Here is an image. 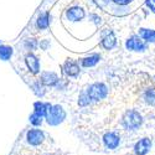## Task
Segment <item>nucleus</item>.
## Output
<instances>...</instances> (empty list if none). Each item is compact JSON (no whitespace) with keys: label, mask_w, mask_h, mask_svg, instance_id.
Returning <instances> with one entry per match:
<instances>
[{"label":"nucleus","mask_w":155,"mask_h":155,"mask_svg":"<svg viewBox=\"0 0 155 155\" xmlns=\"http://www.w3.org/2000/svg\"><path fill=\"white\" fill-rule=\"evenodd\" d=\"M67 117V113L64 110V108L60 104H52L47 110V114L45 117V120L48 125L51 127H57L62 124Z\"/></svg>","instance_id":"1"},{"label":"nucleus","mask_w":155,"mask_h":155,"mask_svg":"<svg viewBox=\"0 0 155 155\" xmlns=\"http://www.w3.org/2000/svg\"><path fill=\"white\" fill-rule=\"evenodd\" d=\"M143 123V117L138 110L129 109L124 113L122 118V125L127 130H135Z\"/></svg>","instance_id":"2"},{"label":"nucleus","mask_w":155,"mask_h":155,"mask_svg":"<svg viewBox=\"0 0 155 155\" xmlns=\"http://www.w3.org/2000/svg\"><path fill=\"white\" fill-rule=\"evenodd\" d=\"M86 91L89 96V98L92 99V102H99L102 99H104L108 96V86L103 82H94L92 84H89Z\"/></svg>","instance_id":"3"},{"label":"nucleus","mask_w":155,"mask_h":155,"mask_svg":"<svg viewBox=\"0 0 155 155\" xmlns=\"http://www.w3.org/2000/svg\"><path fill=\"white\" fill-rule=\"evenodd\" d=\"M81 68L80 62L73 58H67L62 64V72L68 78H77L81 74Z\"/></svg>","instance_id":"4"},{"label":"nucleus","mask_w":155,"mask_h":155,"mask_svg":"<svg viewBox=\"0 0 155 155\" xmlns=\"http://www.w3.org/2000/svg\"><path fill=\"white\" fill-rule=\"evenodd\" d=\"M64 18L70 22H80L86 18V10L80 5H72L64 11Z\"/></svg>","instance_id":"5"},{"label":"nucleus","mask_w":155,"mask_h":155,"mask_svg":"<svg viewBox=\"0 0 155 155\" xmlns=\"http://www.w3.org/2000/svg\"><path fill=\"white\" fill-rule=\"evenodd\" d=\"M45 139H46L45 133L41 130V129H38L36 127L29 129L28 133H26V141H28V144H30L31 147L41 145L45 141Z\"/></svg>","instance_id":"6"},{"label":"nucleus","mask_w":155,"mask_h":155,"mask_svg":"<svg viewBox=\"0 0 155 155\" xmlns=\"http://www.w3.org/2000/svg\"><path fill=\"white\" fill-rule=\"evenodd\" d=\"M25 64L29 70V72L34 76L38 74L41 71V62H40V58H38L34 52H28L25 55Z\"/></svg>","instance_id":"7"},{"label":"nucleus","mask_w":155,"mask_h":155,"mask_svg":"<svg viewBox=\"0 0 155 155\" xmlns=\"http://www.w3.org/2000/svg\"><path fill=\"white\" fill-rule=\"evenodd\" d=\"M125 48L129 51H135V52H141V51L147 50V45L141 40L140 36L133 35L125 41Z\"/></svg>","instance_id":"8"},{"label":"nucleus","mask_w":155,"mask_h":155,"mask_svg":"<svg viewBox=\"0 0 155 155\" xmlns=\"http://www.w3.org/2000/svg\"><path fill=\"white\" fill-rule=\"evenodd\" d=\"M51 21H52V16H51L50 11H42L37 15V18L35 20V28L38 31L47 30L51 25Z\"/></svg>","instance_id":"9"},{"label":"nucleus","mask_w":155,"mask_h":155,"mask_svg":"<svg viewBox=\"0 0 155 155\" xmlns=\"http://www.w3.org/2000/svg\"><path fill=\"white\" fill-rule=\"evenodd\" d=\"M40 81L45 87H54L60 81V77L54 71H44L40 73Z\"/></svg>","instance_id":"10"},{"label":"nucleus","mask_w":155,"mask_h":155,"mask_svg":"<svg viewBox=\"0 0 155 155\" xmlns=\"http://www.w3.org/2000/svg\"><path fill=\"white\" fill-rule=\"evenodd\" d=\"M103 144H104V147L107 149L114 150V149H117L120 144V137L114 132H108V133H106L104 135H103Z\"/></svg>","instance_id":"11"},{"label":"nucleus","mask_w":155,"mask_h":155,"mask_svg":"<svg viewBox=\"0 0 155 155\" xmlns=\"http://www.w3.org/2000/svg\"><path fill=\"white\" fill-rule=\"evenodd\" d=\"M101 46L109 51L112 48H114L115 46H117V37H115L114 32L113 31H107V34H103L102 35V40H101Z\"/></svg>","instance_id":"12"},{"label":"nucleus","mask_w":155,"mask_h":155,"mask_svg":"<svg viewBox=\"0 0 155 155\" xmlns=\"http://www.w3.org/2000/svg\"><path fill=\"white\" fill-rule=\"evenodd\" d=\"M101 58H102V56L99 54H89V55L82 57L81 60H78V62L82 68H91V67L96 66L101 61Z\"/></svg>","instance_id":"13"},{"label":"nucleus","mask_w":155,"mask_h":155,"mask_svg":"<svg viewBox=\"0 0 155 155\" xmlns=\"http://www.w3.org/2000/svg\"><path fill=\"white\" fill-rule=\"evenodd\" d=\"M151 148V140L149 138H143L139 141H137L134 145V153L135 155H147Z\"/></svg>","instance_id":"14"},{"label":"nucleus","mask_w":155,"mask_h":155,"mask_svg":"<svg viewBox=\"0 0 155 155\" xmlns=\"http://www.w3.org/2000/svg\"><path fill=\"white\" fill-rule=\"evenodd\" d=\"M52 106L51 103L48 102H42V101H37L34 103V113L38 114V115H41V117H46V114H47V110L50 109V107Z\"/></svg>","instance_id":"15"},{"label":"nucleus","mask_w":155,"mask_h":155,"mask_svg":"<svg viewBox=\"0 0 155 155\" xmlns=\"http://www.w3.org/2000/svg\"><path fill=\"white\" fill-rule=\"evenodd\" d=\"M31 89H32V92L35 93V96L38 97V98H42L46 94V87L41 83L40 80H35L31 83Z\"/></svg>","instance_id":"16"},{"label":"nucleus","mask_w":155,"mask_h":155,"mask_svg":"<svg viewBox=\"0 0 155 155\" xmlns=\"http://www.w3.org/2000/svg\"><path fill=\"white\" fill-rule=\"evenodd\" d=\"M22 47L28 51V52H34L35 50L38 48V40L35 37H26L22 41Z\"/></svg>","instance_id":"17"},{"label":"nucleus","mask_w":155,"mask_h":155,"mask_svg":"<svg viewBox=\"0 0 155 155\" xmlns=\"http://www.w3.org/2000/svg\"><path fill=\"white\" fill-rule=\"evenodd\" d=\"M12 55H14V48L9 45L0 44V60L2 61H9Z\"/></svg>","instance_id":"18"},{"label":"nucleus","mask_w":155,"mask_h":155,"mask_svg":"<svg viewBox=\"0 0 155 155\" xmlns=\"http://www.w3.org/2000/svg\"><path fill=\"white\" fill-rule=\"evenodd\" d=\"M139 35L147 42H155V30H149L143 28L139 30Z\"/></svg>","instance_id":"19"},{"label":"nucleus","mask_w":155,"mask_h":155,"mask_svg":"<svg viewBox=\"0 0 155 155\" xmlns=\"http://www.w3.org/2000/svg\"><path fill=\"white\" fill-rule=\"evenodd\" d=\"M77 103H78L80 107H88V106L92 103V99L89 98V96H88V93H87L86 89L80 93V96H78V102H77Z\"/></svg>","instance_id":"20"},{"label":"nucleus","mask_w":155,"mask_h":155,"mask_svg":"<svg viewBox=\"0 0 155 155\" xmlns=\"http://www.w3.org/2000/svg\"><path fill=\"white\" fill-rule=\"evenodd\" d=\"M144 101L148 103L149 106L155 107V88H149L144 93Z\"/></svg>","instance_id":"21"},{"label":"nucleus","mask_w":155,"mask_h":155,"mask_svg":"<svg viewBox=\"0 0 155 155\" xmlns=\"http://www.w3.org/2000/svg\"><path fill=\"white\" fill-rule=\"evenodd\" d=\"M44 119H45L44 117H41V115H38V114H36V113H34V112L30 114V117H29V122H30L34 127H36V128L40 127V125L44 123Z\"/></svg>","instance_id":"22"},{"label":"nucleus","mask_w":155,"mask_h":155,"mask_svg":"<svg viewBox=\"0 0 155 155\" xmlns=\"http://www.w3.org/2000/svg\"><path fill=\"white\" fill-rule=\"evenodd\" d=\"M68 86V81L64 80V78H60V81L57 82V84L55 86V89L56 91H64Z\"/></svg>","instance_id":"23"},{"label":"nucleus","mask_w":155,"mask_h":155,"mask_svg":"<svg viewBox=\"0 0 155 155\" xmlns=\"http://www.w3.org/2000/svg\"><path fill=\"white\" fill-rule=\"evenodd\" d=\"M51 47V41L47 40V38H44V40L38 41V48H41L42 51H47Z\"/></svg>","instance_id":"24"},{"label":"nucleus","mask_w":155,"mask_h":155,"mask_svg":"<svg viewBox=\"0 0 155 155\" xmlns=\"http://www.w3.org/2000/svg\"><path fill=\"white\" fill-rule=\"evenodd\" d=\"M89 19H91V21H93L96 25H99L102 22V19L98 15H96V14H91V15H89Z\"/></svg>","instance_id":"25"},{"label":"nucleus","mask_w":155,"mask_h":155,"mask_svg":"<svg viewBox=\"0 0 155 155\" xmlns=\"http://www.w3.org/2000/svg\"><path fill=\"white\" fill-rule=\"evenodd\" d=\"M112 2H113L114 4L119 5V6H125V5H128L129 3H130L132 0H112Z\"/></svg>","instance_id":"26"},{"label":"nucleus","mask_w":155,"mask_h":155,"mask_svg":"<svg viewBox=\"0 0 155 155\" xmlns=\"http://www.w3.org/2000/svg\"><path fill=\"white\" fill-rule=\"evenodd\" d=\"M147 5L149 6L150 10H153L155 12V0H147Z\"/></svg>","instance_id":"27"}]
</instances>
